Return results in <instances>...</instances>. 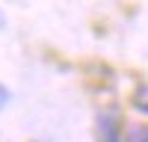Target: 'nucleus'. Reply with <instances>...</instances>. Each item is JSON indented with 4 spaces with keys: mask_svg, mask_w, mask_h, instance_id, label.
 I'll return each mask as SVG.
<instances>
[{
    "mask_svg": "<svg viewBox=\"0 0 148 142\" xmlns=\"http://www.w3.org/2000/svg\"><path fill=\"white\" fill-rule=\"evenodd\" d=\"M6 101H9V92H6V89H3V86H0V106H3V104H6Z\"/></svg>",
    "mask_w": 148,
    "mask_h": 142,
    "instance_id": "obj_4",
    "label": "nucleus"
},
{
    "mask_svg": "<svg viewBox=\"0 0 148 142\" xmlns=\"http://www.w3.org/2000/svg\"><path fill=\"white\" fill-rule=\"evenodd\" d=\"M119 139V115L110 110L101 115V142H116Z\"/></svg>",
    "mask_w": 148,
    "mask_h": 142,
    "instance_id": "obj_1",
    "label": "nucleus"
},
{
    "mask_svg": "<svg viewBox=\"0 0 148 142\" xmlns=\"http://www.w3.org/2000/svg\"><path fill=\"white\" fill-rule=\"evenodd\" d=\"M133 106L139 113H148V86H139L136 95H133Z\"/></svg>",
    "mask_w": 148,
    "mask_h": 142,
    "instance_id": "obj_2",
    "label": "nucleus"
},
{
    "mask_svg": "<svg viewBox=\"0 0 148 142\" xmlns=\"http://www.w3.org/2000/svg\"><path fill=\"white\" fill-rule=\"evenodd\" d=\"M0 24H3V18H0Z\"/></svg>",
    "mask_w": 148,
    "mask_h": 142,
    "instance_id": "obj_5",
    "label": "nucleus"
},
{
    "mask_svg": "<svg viewBox=\"0 0 148 142\" xmlns=\"http://www.w3.org/2000/svg\"><path fill=\"white\" fill-rule=\"evenodd\" d=\"M127 142H148V127H130Z\"/></svg>",
    "mask_w": 148,
    "mask_h": 142,
    "instance_id": "obj_3",
    "label": "nucleus"
}]
</instances>
